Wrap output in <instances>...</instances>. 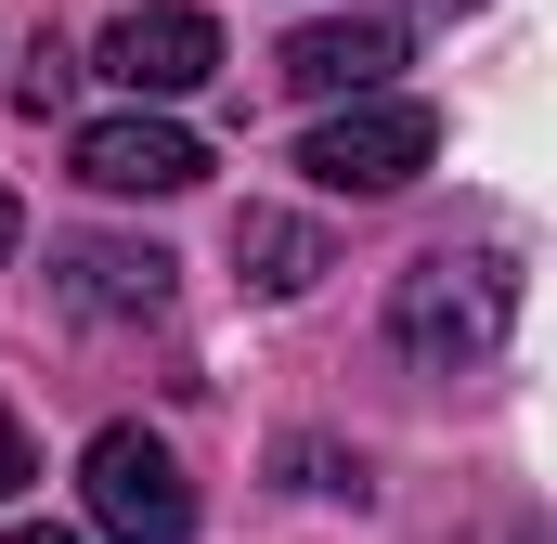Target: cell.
<instances>
[{
	"label": "cell",
	"instance_id": "8fae6325",
	"mask_svg": "<svg viewBox=\"0 0 557 544\" xmlns=\"http://www.w3.org/2000/svg\"><path fill=\"white\" fill-rule=\"evenodd\" d=\"M0 544H78V532H52V519H26V532H0Z\"/></svg>",
	"mask_w": 557,
	"mask_h": 544
},
{
	"label": "cell",
	"instance_id": "30bf717a",
	"mask_svg": "<svg viewBox=\"0 0 557 544\" xmlns=\"http://www.w3.org/2000/svg\"><path fill=\"white\" fill-rule=\"evenodd\" d=\"M13 234H26V208H13V182H0V260H13Z\"/></svg>",
	"mask_w": 557,
	"mask_h": 544
},
{
	"label": "cell",
	"instance_id": "9c48e42d",
	"mask_svg": "<svg viewBox=\"0 0 557 544\" xmlns=\"http://www.w3.org/2000/svg\"><path fill=\"white\" fill-rule=\"evenodd\" d=\"M26 480V428H13V403H0V493Z\"/></svg>",
	"mask_w": 557,
	"mask_h": 544
},
{
	"label": "cell",
	"instance_id": "52a82bcc",
	"mask_svg": "<svg viewBox=\"0 0 557 544\" xmlns=\"http://www.w3.org/2000/svg\"><path fill=\"white\" fill-rule=\"evenodd\" d=\"M169 247H117V234H78V247H52V285H65V311L78 324H143L156 298H169Z\"/></svg>",
	"mask_w": 557,
	"mask_h": 544
},
{
	"label": "cell",
	"instance_id": "8992f818",
	"mask_svg": "<svg viewBox=\"0 0 557 544\" xmlns=\"http://www.w3.org/2000/svg\"><path fill=\"white\" fill-rule=\"evenodd\" d=\"M285 91L298 104H350V91H389V65H403V26H376V13H324V26H298L273 52Z\"/></svg>",
	"mask_w": 557,
	"mask_h": 544
},
{
	"label": "cell",
	"instance_id": "3957f363",
	"mask_svg": "<svg viewBox=\"0 0 557 544\" xmlns=\"http://www.w3.org/2000/svg\"><path fill=\"white\" fill-rule=\"evenodd\" d=\"M78 493H91V532H117V544H195V480L156 428H104L78 454Z\"/></svg>",
	"mask_w": 557,
	"mask_h": 544
},
{
	"label": "cell",
	"instance_id": "ba28073f",
	"mask_svg": "<svg viewBox=\"0 0 557 544\" xmlns=\"http://www.w3.org/2000/svg\"><path fill=\"white\" fill-rule=\"evenodd\" d=\"M234 272H247L260 298H298V285L324 272V234H311L298 208H247V221H234Z\"/></svg>",
	"mask_w": 557,
	"mask_h": 544
},
{
	"label": "cell",
	"instance_id": "7a4b0ae2",
	"mask_svg": "<svg viewBox=\"0 0 557 544\" xmlns=\"http://www.w3.org/2000/svg\"><path fill=\"white\" fill-rule=\"evenodd\" d=\"M428 156H441V118L416 91H350V104H324V131L298 143V169L324 195H403Z\"/></svg>",
	"mask_w": 557,
	"mask_h": 544
},
{
	"label": "cell",
	"instance_id": "277c9868",
	"mask_svg": "<svg viewBox=\"0 0 557 544\" xmlns=\"http://www.w3.org/2000/svg\"><path fill=\"white\" fill-rule=\"evenodd\" d=\"M91 65H104L131 104H182V91L221 78V26H208L195 0H131V13L91 39Z\"/></svg>",
	"mask_w": 557,
	"mask_h": 544
},
{
	"label": "cell",
	"instance_id": "6da1fadb",
	"mask_svg": "<svg viewBox=\"0 0 557 544\" xmlns=\"http://www.w3.org/2000/svg\"><path fill=\"white\" fill-rule=\"evenodd\" d=\"M506 324H519V272L506 260H454V247H441V260H416L389 285V337H403V363H428V376L493 363Z\"/></svg>",
	"mask_w": 557,
	"mask_h": 544
},
{
	"label": "cell",
	"instance_id": "5b68a950",
	"mask_svg": "<svg viewBox=\"0 0 557 544\" xmlns=\"http://www.w3.org/2000/svg\"><path fill=\"white\" fill-rule=\"evenodd\" d=\"M65 169L91 195H195L208 182V143L182 131V118H156V104H131V118H91V131L65 143Z\"/></svg>",
	"mask_w": 557,
	"mask_h": 544
}]
</instances>
